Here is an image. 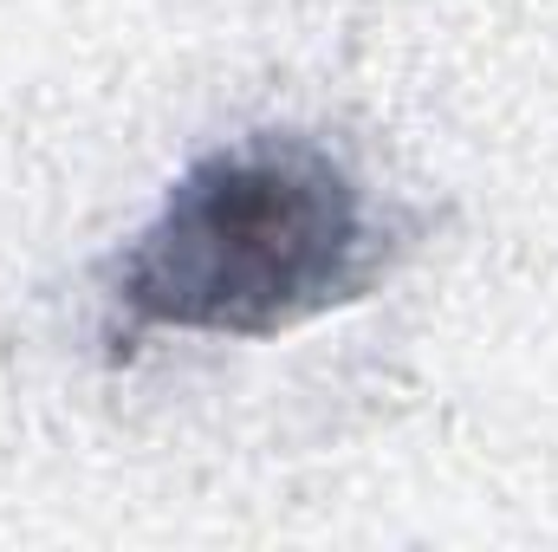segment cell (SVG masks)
<instances>
[{
    "label": "cell",
    "instance_id": "6da1fadb",
    "mask_svg": "<svg viewBox=\"0 0 558 552\" xmlns=\"http://www.w3.org/2000/svg\"><path fill=\"white\" fill-rule=\"evenodd\" d=\"M410 228L318 131H241L202 149L98 267L124 338H274L377 292Z\"/></svg>",
    "mask_w": 558,
    "mask_h": 552
}]
</instances>
